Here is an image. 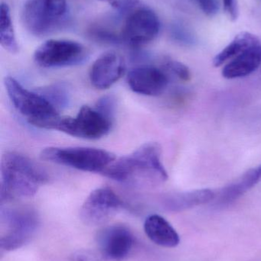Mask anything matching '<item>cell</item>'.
Masks as SVG:
<instances>
[{
    "label": "cell",
    "instance_id": "20",
    "mask_svg": "<svg viewBox=\"0 0 261 261\" xmlns=\"http://www.w3.org/2000/svg\"><path fill=\"white\" fill-rule=\"evenodd\" d=\"M35 92L44 97L57 110L66 108L70 102V92L64 84H51L37 89Z\"/></svg>",
    "mask_w": 261,
    "mask_h": 261
},
{
    "label": "cell",
    "instance_id": "12",
    "mask_svg": "<svg viewBox=\"0 0 261 261\" xmlns=\"http://www.w3.org/2000/svg\"><path fill=\"white\" fill-rule=\"evenodd\" d=\"M169 82V74L163 69L152 66L136 67L127 75V84L131 90L144 96H159L165 91Z\"/></svg>",
    "mask_w": 261,
    "mask_h": 261
},
{
    "label": "cell",
    "instance_id": "4",
    "mask_svg": "<svg viewBox=\"0 0 261 261\" xmlns=\"http://www.w3.org/2000/svg\"><path fill=\"white\" fill-rule=\"evenodd\" d=\"M0 224V249L12 251L31 242L39 228L40 219L38 213L32 207L1 205Z\"/></svg>",
    "mask_w": 261,
    "mask_h": 261
},
{
    "label": "cell",
    "instance_id": "17",
    "mask_svg": "<svg viewBox=\"0 0 261 261\" xmlns=\"http://www.w3.org/2000/svg\"><path fill=\"white\" fill-rule=\"evenodd\" d=\"M260 180L261 164L250 169L232 184L222 188L218 197H216V205L223 207L235 202Z\"/></svg>",
    "mask_w": 261,
    "mask_h": 261
},
{
    "label": "cell",
    "instance_id": "22",
    "mask_svg": "<svg viewBox=\"0 0 261 261\" xmlns=\"http://www.w3.org/2000/svg\"><path fill=\"white\" fill-rule=\"evenodd\" d=\"M171 35L176 43L185 47H193L197 43L194 34L182 24H175L171 29Z\"/></svg>",
    "mask_w": 261,
    "mask_h": 261
},
{
    "label": "cell",
    "instance_id": "8",
    "mask_svg": "<svg viewBox=\"0 0 261 261\" xmlns=\"http://www.w3.org/2000/svg\"><path fill=\"white\" fill-rule=\"evenodd\" d=\"M87 56V49L81 43L72 40L50 39L35 50L34 61L44 68H55L81 64Z\"/></svg>",
    "mask_w": 261,
    "mask_h": 261
},
{
    "label": "cell",
    "instance_id": "16",
    "mask_svg": "<svg viewBox=\"0 0 261 261\" xmlns=\"http://www.w3.org/2000/svg\"><path fill=\"white\" fill-rule=\"evenodd\" d=\"M147 237L158 246L173 248L180 243V238L171 224L159 215H151L144 222Z\"/></svg>",
    "mask_w": 261,
    "mask_h": 261
},
{
    "label": "cell",
    "instance_id": "15",
    "mask_svg": "<svg viewBox=\"0 0 261 261\" xmlns=\"http://www.w3.org/2000/svg\"><path fill=\"white\" fill-rule=\"evenodd\" d=\"M261 65V44H254L229 61L222 70V76L228 80L245 77L254 73Z\"/></svg>",
    "mask_w": 261,
    "mask_h": 261
},
{
    "label": "cell",
    "instance_id": "7",
    "mask_svg": "<svg viewBox=\"0 0 261 261\" xmlns=\"http://www.w3.org/2000/svg\"><path fill=\"white\" fill-rule=\"evenodd\" d=\"M134 245V237L124 225L101 228L96 236V248L87 250V261H124Z\"/></svg>",
    "mask_w": 261,
    "mask_h": 261
},
{
    "label": "cell",
    "instance_id": "25",
    "mask_svg": "<svg viewBox=\"0 0 261 261\" xmlns=\"http://www.w3.org/2000/svg\"><path fill=\"white\" fill-rule=\"evenodd\" d=\"M119 10H128L137 4L139 0H104Z\"/></svg>",
    "mask_w": 261,
    "mask_h": 261
},
{
    "label": "cell",
    "instance_id": "3",
    "mask_svg": "<svg viewBox=\"0 0 261 261\" xmlns=\"http://www.w3.org/2000/svg\"><path fill=\"white\" fill-rule=\"evenodd\" d=\"M112 120L88 106L81 107L75 117L59 115L40 121L35 127L57 130L84 139H99L111 129Z\"/></svg>",
    "mask_w": 261,
    "mask_h": 261
},
{
    "label": "cell",
    "instance_id": "14",
    "mask_svg": "<svg viewBox=\"0 0 261 261\" xmlns=\"http://www.w3.org/2000/svg\"><path fill=\"white\" fill-rule=\"evenodd\" d=\"M216 194L210 189L167 193L159 199L160 205L167 211L180 213L211 202Z\"/></svg>",
    "mask_w": 261,
    "mask_h": 261
},
{
    "label": "cell",
    "instance_id": "26",
    "mask_svg": "<svg viewBox=\"0 0 261 261\" xmlns=\"http://www.w3.org/2000/svg\"><path fill=\"white\" fill-rule=\"evenodd\" d=\"M224 7L227 13L232 19L238 17V6L236 0H223Z\"/></svg>",
    "mask_w": 261,
    "mask_h": 261
},
{
    "label": "cell",
    "instance_id": "13",
    "mask_svg": "<svg viewBox=\"0 0 261 261\" xmlns=\"http://www.w3.org/2000/svg\"><path fill=\"white\" fill-rule=\"evenodd\" d=\"M125 60L114 51L103 54L90 68V81L98 90H106L116 84L126 73Z\"/></svg>",
    "mask_w": 261,
    "mask_h": 261
},
{
    "label": "cell",
    "instance_id": "19",
    "mask_svg": "<svg viewBox=\"0 0 261 261\" xmlns=\"http://www.w3.org/2000/svg\"><path fill=\"white\" fill-rule=\"evenodd\" d=\"M0 42L3 48L11 54L18 51V45L14 32L10 9L6 3H2L0 7Z\"/></svg>",
    "mask_w": 261,
    "mask_h": 261
},
{
    "label": "cell",
    "instance_id": "5",
    "mask_svg": "<svg viewBox=\"0 0 261 261\" xmlns=\"http://www.w3.org/2000/svg\"><path fill=\"white\" fill-rule=\"evenodd\" d=\"M41 159L82 171L104 173L115 161L114 154L102 149L88 147H49L40 154Z\"/></svg>",
    "mask_w": 261,
    "mask_h": 261
},
{
    "label": "cell",
    "instance_id": "10",
    "mask_svg": "<svg viewBox=\"0 0 261 261\" xmlns=\"http://www.w3.org/2000/svg\"><path fill=\"white\" fill-rule=\"evenodd\" d=\"M123 202L109 187L92 191L80 210L81 221L88 226H101L111 220L122 208Z\"/></svg>",
    "mask_w": 261,
    "mask_h": 261
},
{
    "label": "cell",
    "instance_id": "23",
    "mask_svg": "<svg viewBox=\"0 0 261 261\" xmlns=\"http://www.w3.org/2000/svg\"><path fill=\"white\" fill-rule=\"evenodd\" d=\"M95 108L112 120L116 109V99L112 96H104L98 101Z\"/></svg>",
    "mask_w": 261,
    "mask_h": 261
},
{
    "label": "cell",
    "instance_id": "24",
    "mask_svg": "<svg viewBox=\"0 0 261 261\" xmlns=\"http://www.w3.org/2000/svg\"><path fill=\"white\" fill-rule=\"evenodd\" d=\"M201 10L208 16H213L217 14L219 6L217 0H193Z\"/></svg>",
    "mask_w": 261,
    "mask_h": 261
},
{
    "label": "cell",
    "instance_id": "2",
    "mask_svg": "<svg viewBox=\"0 0 261 261\" xmlns=\"http://www.w3.org/2000/svg\"><path fill=\"white\" fill-rule=\"evenodd\" d=\"M0 172L1 205L14 199L32 197L49 180L41 166L16 152H6L3 155Z\"/></svg>",
    "mask_w": 261,
    "mask_h": 261
},
{
    "label": "cell",
    "instance_id": "1",
    "mask_svg": "<svg viewBox=\"0 0 261 261\" xmlns=\"http://www.w3.org/2000/svg\"><path fill=\"white\" fill-rule=\"evenodd\" d=\"M103 174L122 184L136 187H154L168 179L162 162V148L157 143H147L115 161Z\"/></svg>",
    "mask_w": 261,
    "mask_h": 261
},
{
    "label": "cell",
    "instance_id": "9",
    "mask_svg": "<svg viewBox=\"0 0 261 261\" xmlns=\"http://www.w3.org/2000/svg\"><path fill=\"white\" fill-rule=\"evenodd\" d=\"M5 87L14 107L32 125L37 121L58 115V110L36 92L25 88L12 76L5 78Z\"/></svg>",
    "mask_w": 261,
    "mask_h": 261
},
{
    "label": "cell",
    "instance_id": "18",
    "mask_svg": "<svg viewBox=\"0 0 261 261\" xmlns=\"http://www.w3.org/2000/svg\"><path fill=\"white\" fill-rule=\"evenodd\" d=\"M258 43H260V41L255 35L246 32H242L239 34L220 53L215 57L213 60V65L216 67H221L251 47V46Z\"/></svg>",
    "mask_w": 261,
    "mask_h": 261
},
{
    "label": "cell",
    "instance_id": "21",
    "mask_svg": "<svg viewBox=\"0 0 261 261\" xmlns=\"http://www.w3.org/2000/svg\"><path fill=\"white\" fill-rule=\"evenodd\" d=\"M162 69L169 75L176 76L181 81L188 82L191 80V72L188 67L176 60L165 59L162 64Z\"/></svg>",
    "mask_w": 261,
    "mask_h": 261
},
{
    "label": "cell",
    "instance_id": "11",
    "mask_svg": "<svg viewBox=\"0 0 261 261\" xmlns=\"http://www.w3.org/2000/svg\"><path fill=\"white\" fill-rule=\"evenodd\" d=\"M160 22L151 9L142 8L133 12L126 21L121 40L132 47H139L151 42L157 36Z\"/></svg>",
    "mask_w": 261,
    "mask_h": 261
},
{
    "label": "cell",
    "instance_id": "6",
    "mask_svg": "<svg viewBox=\"0 0 261 261\" xmlns=\"http://www.w3.org/2000/svg\"><path fill=\"white\" fill-rule=\"evenodd\" d=\"M67 12L66 0H27L23 7V22L32 35L42 36L61 25Z\"/></svg>",
    "mask_w": 261,
    "mask_h": 261
}]
</instances>
